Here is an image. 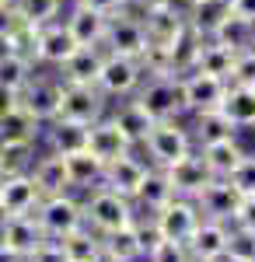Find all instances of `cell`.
<instances>
[{"instance_id":"6da1fadb","label":"cell","mask_w":255,"mask_h":262,"mask_svg":"<svg viewBox=\"0 0 255 262\" xmlns=\"http://www.w3.org/2000/svg\"><path fill=\"white\" fill-rule=\"evenodd\" d=\"M84 224L98 234H109V231H119V227H130L137 224V213H133V200L119 196L112 189H95L91 200L84 203Z\"/></svg>"},{"instance_id":"7a4b0ae2","label":"cell","mask_w":255,"mask_h":262,"mask_svg":"<svg viewBox=\"0 0 255 262\" xmlns=\"http://www.w3.org/2000/svg\"><path fill=\"white\" fill-rule=\"evenodd\" d=\"M154 122L178 119L185 112V95H182V77H147L137 88L133 98Z\"/></svg>"},{"instance_id":"3957f363","label":"cell","mask_w":255,"mask_h":262,"mask_svg":"<svg viewBox=\"0 0 255 262\" xmlns=\"http://www.w3.org/2000/svg\"><path fill=\"white\" fill-rule=\"evenodd\" d=\"M101 49L140 60V53L147 49V32H143V21H140V14L133 7H122L116 14H109V32H105Z\"/></svg>"},{"instance_id":"277c9868","label":"cell","mask_w":255,"mask_h":262,"mask_svg":"<svg viewBox=\"0 0 255 262\" xmlns=\"http://www.w3.org/2000/svg\"><path fill=\"white\" fill-rule=\"evenodd\" d=\"M35 221L46 231V238H67L74 234L77 227H84V203L70 200L67 192L59 196H46L35 206Z\"/></svg>"},{"instance_id":"5b68a950","label":"cell","mask_w":255,"mask_h":262,"mask_svg":"<svg viewBox=\"0 0 255 262\" xmlns=\"http://www.w3.org/2000/svg\"><path fill=\"white\" fill-rule=\"evenodd\" d=\"M63 84V81H59ZM105 95L98 84H63L59 88V119H74V122H98L105 116Z\"/></svg>"},{"instance_id":"8992f818","label":"cell","mask_w":255,"mask_h":262,"mask_svg":"<svg viewBox=\"0 0 255 262\" xmlns=\"http://www.w3.org/2000/svg\"><path fill=\"white\" fill-rule=\"evenodd\" d=\"M101 95L105 98H126V95H137V88L143 84V67L133 56H119V53H105L98 70Z\"/></svg>"},{"instance_id":"52a82bcc","label":"cell","mask_w":255,"mask_h":262,"mask_svg":"<svg viewBox=\"0 0 255 262\" xmlns=\"http://www.w3.org/2000/svg\"><path fill=\"white\" fill-rule=\"evenodd\" d=\"M143 143H147V154L157 161V168H168V164H175L178 158H185L193 150V137H189V129L178 119L154 122Z\"/></svg>"},{"instance_id":"ba28073f","label":"cell","mask_w":255,"mask_h":262,"mask_svg":"<svg viewBox=\"0 0 255 262\" xmlns=\"http://www.w3.org/2000/svg\"><path fill=\"white\" fill-rule=\"evenodd\" d=\"M199 221H203L199 206L193 200H178V196L154 213V227L161 231L164 242H189Z\"/></svg>"},{"instance_id":"9c48e42d","label":"cell","mask_w":255,"mask_h":262,"mask_svg":"<svg viewBox=\"0 0 255 262\" xmlns=\"http://www.w3.org/2000/svg\"><path fill=\"white\" fill-rule=\"evenodd\" d=\"M42 242H46V231L39 227V221L32 213L0 221V248H7L14 259H28Z\"/></svg>"},{"instance_id":"30bf717a","label":"cell","mask_w":255,"mask_h":262,"mask_svg":"<svg viewBox=\"0 0 255 262\" xmlns=\"http://www.w3.org/2000/svg\"><path fill=\"white\" fill-rule=\"evenodd\" d=\"M227 91L224 77L203 74V70H189L182 74V95H185V112H206V108H220Z\"/></svg>"},{"instance_id":"8fae6325","label":"cell","mask_w":255,"mask_h":262,"mask_svg":"<svg viewBox=\"0 0 255 262\" xmlns=\"http://www.w3.org/2000/svg\"><path fill=\"white\" fill-rule=\"evenodd\" d=\"M164 175H168V182H172L175 196H185V200H196L199 192L214 182L206 161H203L199 154H193V150H189L185 158H178L175 164H168V168H164Z\"/></svg>"},{"instance_id":"7c38bea8","label":"cell","mask_w":255,"mask_h":262,"mask_svg":"<svg viewBox=\"0 0 255 262\" xmlns=\"http://www.w3.org/2000/svg\"><path fill=\"white\" fill-rule=\"evenodd\" d=\"M42 203V192L35 189L32 175H7L0 182V221L4 217H25Z\"/></svg>"},{"instance_id":"4fadbf2b","label":"cell","mask_w":255,"mask_h":262,"mask_svg":"<svg viewBox=\"0 0 255 262\" xmlns=\"http://www.w3.org/2000/svg\"><path fill=\"white\" fill-rule=\"evenodd\" d=\"M59 88H63L59 81L32 77V81L25 84V91L18 95V105L28 108L39 122H49V119H56V112H59Z\"/></svg>"},{"instance_id":"5bb4252c","label":"cell","mask_w":255,"mask_h":262,"mask_svg":"<svg viewBox=\"0 0 255 262\" xmlns=\"http://www.w3.org/2000/svg\"><path fill=\"white\" fill-rule=\"evenodd\" d=\"M88 150L98 158V161H116V158H122V154H130L133 150V143L126 140V133L119 129L112 119H105L101 116L98 122H91L88 126Z\"/></svg>"},{"instance_id":"9a60e30c","label":"cell","mask_w":255,"mask_h":262,"mask_svg":"<svg viewBox=\"0 0 255 262\" xmlns=\"http://www.w3.org/2000/svg\"><path fill=\"white\" fill-rule=\"evenodd\" d=\"M238 203H241V192H238L227 179H214L196 196L199 213H203V217H210V221H235Z\"/></svg>"},{"instance_id":"2e32d148","label":"cell","mask_w":255,"mask_h":262,"mask_svg":"<svg viewBox=\"0 0 255 262\" xmlns=\"http://www.w3.org/2000/svg\"><path fill=\"white\" fill-rule=\"evenodd\" d=\"M143 175H147V164L137 161L133 154H122V158H116V161L105 164L101 185L112 189V192H119V196H126V200H133L137 189H140V182H143Z\"/></svg>"},{"instance_id":"e0dca14e","label":"cell","mask_w":255,"mask_h":262,"mask_svg":"<svg viewBox=\"0 0 255 262\" xmlns=\"http://www.w3.org/2000/svg\"><path fill=\"white\" fill-rule=\"evenodd\" d=\"M77 49H80V46L74 42L70 28H67V25H63L59 18L39 28V63H49V67H63V63L70 60V56H74Z\"/></svg>"},{"instance_id":"ac0fdd59","label":"cell","mask_w":255,"mask_h":262,"mask_svg":"<svg viewBox=\"0 0 255 262\" xmlns=\"http://www.w3.org/2000/svg\"><path fill=\"white\" fill-rule=\"evenodd\" d=\"M140 21H143L147 42H157V46H172V42L182 35V28L189 25V21H185V7H178V4L157 7V11H147Z\"/></svg>"},{"instance_id":"d6986e66","label":"cell","mask_w":255,"mask_h":262,"mask_svg":"<svg viewBox=\"0 0 255 262\" xmlns=\"http://www.w3.org/2000/svg\"><path fill=\"white\" fill-rule=\"evenodd\" d=\"M185 21L203 39H214L224 21H231V0H193L185 4Z\"/></svg>"},{"instance_id":"ffe728a7","label":"cell","mask_w":255,"mask_h":262,"mask_svg":"<svg viewBox=\"0 0 255 262\" xmlns=\"http://www.w3.org/2000/svg\"><path fill=\"white\" fill-rule=\"evenodd\" d=\"M63 25L70 28V35H74L77 46H101V42H105V32H109V14L74 4Z\"/></svg>"},{"instance_id":"44dd1931","label":"cell","mask_w":255,"mask_h":262,"mask_svg":"<svg viewBox=\"0 0 255 262\" xmlns=\"http://www.w3.org/2000/svg\"><path fill=\"white\" fill-rule=\"evenodd\" d=\"M28 175L35 182V189L42 192V200H46V196H59V192H67V189L74 185V182H70V171H67V158L56 154V150L46 154V158H39Z\"/></svg>"},{"instance_id":"7402d4cb","label":"cell","mask_w":255,"mask_h":262,"mask_svg":"<svg viewBox=\"0 0 255 262\" xmlns=\"http://www.w3.org/2000/svg\"><path fill=\"white\" fill-rule=\"evenodd\" d=\"M185 248H189V255L199 262L206 259H217V255H224V248H227V227H224V221H199L196 231H193V238L185 242Z\"/></svg>"},{"instance_id":"603a6c76","label":"cell","mask_w":255,"mask_h":262,"mask_svg":"<svg viewBox=\"0 0 255 262\" xmlns=\"http://www.w3.org/2000/svg\"><path fill=\"white\" fill-rule=\"evenodd\" d=\"M101 60H105V49L101 46H80L70 60L59 67V81L63 84H95L98 81Z\"/></svg>"},{"instance_id":"cb8c5ba5","label":"cell","mask_w":255,"mask_h":262,"mask_svg":"<svg viewBox=\"0 0 255 262\" xmlns=\"http://www.w3.org/2000/svg\"><path fill=\"white\" fill-rule=\"evenodd\" d=\"M220 112L235 122L238 129L255 126V88H245V84H227L224 101H220Z\"/></svg>"},{"instance_id":"d4e9b609","label":"cell","mask_w":255,"mask_h":262,"mask_svg":"<svg viewBox=\"0 0 255 262\" xmlns=\"http://www.w3.org/2000/svg\"><path fill=\"white\" fill-rule=\"evenodd\" d=\"M39 129L42 122L21 105H14L7 116H0V143H35Z\"/></svg>"},{"instance_id":"484cf974","label":"cell","mask_w":255,"mask_h":262,"mask_svg":"<svg viewBox=\"0 0 255 262\" xmlns=\"http://www.w3.org/2000/svg\"><path fill=\"white\" fill-rule=\"evenodd\" d=\"M235 60H238V49H231V46H224V42H217V39H203V49H199L193 70H203V74H214V77L231 81Z\"/></svg>"},{"instance_id":"4316f807","label":"cell","mask_w":255,"mask_h":262,"mask_svg":"<svg viewBox=\"0 0 255 262\" xmlns=\"http://www.w3.org/2000/svg\"><path fill=\"white\" fill-rule=\"evenodd\" d=\"M49 147L56 154H74V150H84L88 147V126L74 119H49Z\"/></svg>"},{"instance_id":"83f0119b","label":"cell","mask_w":255,"mask_h":262,"mask_svg":"<svg viewBox=\"0 0 255 262\" xmlns=\"http://www.w3.org/2000/svg\"><path fill=\"white\" fill-rule=\"evenodd\" d=\"M199 158L206 161V168H210L214 179H227V175L238 168V161L245 158V150H241V147L235 143V137H231V140L203 143V154H199Z\"/></svg>"},{"instance_id":"f1b7e54d","label":"cell","mask_w":255,"mask_h":262,"mask_svg":"<svg viewBox=\"0 0 255 262\" xmlns=\"http://www.w3.org/2000/svg\"><path fill=\"white\" fill-rule=\"evenodd\" d=\"M137 203H143L147 210H161L164 203L175 200V189H172V182H168V175H164V168H157V171H151L147 168V175H143V182H140L137 196H133Z\"/></svg>"},{"instance_id":"f546056e","label":"cell","mask_w":255,"mask_h":262,"mask_svg":"<svg viewBox=\"0 0 255 262\" xmlns=\"http://www.w3.org/2000/svg\"><path fill=\"white\" fill-rule=\"evenodd\" d=\"M63 245V252H67V259L70 262H95L101 255V234L95 231L91 234V227H77L74 234H67V238H56Z\"/></svg>"},{"instance_id":"4dcf8cb0","label":"cell","mask_w":255,"mask_h":262,"mask_svg":"<svg viewBox=\"0 0 255 262\" xmlns=\"http://www.w3.org/2000/svg\"><path fill=\"white\" fill-rule=\"evenodd\" d=\"M101 252H109V255H116L122 262H137L143 252H140V234H137V224H130V227H119V231H109V234H101Z\"/></svg>"},{"instance_id":"1f68e13d","label":"cell","mask_w":255,"mask_h":262,"mask_svg":"<svg viewBox=\"0 0 255 262\" xmlns=\"http://www.w3.org/2000/svg\"><path fill=\"white\" fill-rule=\"evenodd\" d=\"M112 122L126 133V140H130V143H143V140H147V133H151V126H154V119L140 108L137 101H126L116 116H112Z\"/></svg>"},{"instance_id":"d6a6232c","label":"cell","mask_w":255,"mask_h":262,"mask_svg":"<svg viewBox=\"0 0 255 262\" xmlns=\"http://www.w3.org/2000/svg\"><path fill=\"white\" fill-rule=\"evenodd\" d=\"M235 122L227 119L220 108H206L196 112V140L199 143H217V140H231L235 137Z\"/></svg>"},{"instance_id":"836d02e7","label":"cell","mask_w":255,"mask_h":262,"mask_svg":"<svg viewBox=\"0 0 255 262\" xmlns=\"http://www.w3.org/2000/svg\"><path fill=\"white\" fill-rule=\"evenodd\" d=\"M35 77V63L25 60V56H14L7 49H0V84L11 88V91H25V84Z\"/></svg>"},{"instance_id":"e575fe53","label":"cell","mask_w":255,"mask_h":262,"mask_svg":"<svg viewBox=\"0 0 255 262\" xmlns=\"http://www.w3.org/2000/svg\"><path fill=\"white\" fill-rule=\"evenodd\" d=\"M168 49H172V67H175L178 77H182V74H189V70L196 67V56H199V49H203V35L193 32V28L185 25V28H182V35H178Z\"/></svg>"},{"instance_id":"d590c367","label":"cell","mask_w":255,"mask_h":262,"mask_svg":"<svg viewBox=\"0 0 255 262\" xmlns=\"http://www.w3.org/2000/svg\"><path fill=\"white\" fill-rule=\"evenodd\" d=\"M67 171H70V182L74 185H95L101 182V171H105V161H98L88 147L84 150H74V154H67Z\"/></svg>"},{"instance_id":"8d00e7d4","label":"cell","mask_w":255,"mask_h":262,"mask_svg":"<svg viewBox=\"0 0 255 262\" xmlns=\"http://www.w3.org/2000/svg\"><path fill=\"white\" fill-rule=\"evenodd\" d=\"M35 154V143H0V171L4 179L7 175H28L32 168V158Z\"/></svg>"},{"instance_id":"74e56055","label":"cell","mask_w":255,"mask_h":262,"mask_svg":"<svg viewBox=\"0 0 255 262\" xmlns=\"http://www.w3.org/2000/svg\"><path fill=\"white\" fill-rule=\"evenodd\" d=\"M7 53H14V56H25V60L39 63V25H21L18 32H11L7 39L0 42Z\"/></svg>"},{"instance_id":"f35d334b","label":"cell","mask_w":255,"mask_h":262,"mask_svg":"<svg viewBox=\"0 0 255 262\" xmlns=\"http://www.w3.org/2000/svg\"><path fill=\"white\" fill-rule=\"evenodd\" d=\"M14 11L21 14V21L28 25H49V21L59 18L63 11V0H14Z\"/></svg>"},{"instance_id":"ab89813d","label":"cell","mask_w":255,"mask_h":262,"mask_svg":"<svg viewBox=\"0 0 255 262\" xmlns=\"http://www.w3.org/2000/svg\"><path fill=\"white\" fill-rule=\"evenodd\" d=\"M214 39H217V42H224V46H231V49H238V53H241V49H248V46L255 42V28H252V25H245V21H238L235 14H231V21H224V28L217 32Z\"/></svg>"},{"instance_id":"60d3db41","label":"cell","mask_w":255,"mask_h":262,"mask_svg":"<svg viewBox=\"0 0 255 262\" xmlns=\"http://www.w3.org/2000/svg\"><path fill=\"white\" fill-rule=\"evenodd\" d=\"M227 259L231 262H255V231H245V227H235L227 231Z\"/></svg>"},{"instance_id":"b9f144b4","label":"cell","mask_w":255,"mask_h":262,"mask_svg":"<svg viewBox=\"0 0 255 262\" xmlns=\"http://www.w3.org/2000/svg\"><path fill=\"white\" fill-rule=\"evenodd\" d=\"M227 84H245V88H255V42L248 49H241L235 60V70H231V81Z\"/></svg>"},{"instance_id":"7bdbcfd3","label":"cell","mask_w":255,"mask_h":262,"mask_svg":"<svg viewBox=\"0 0 255 262\" xmlns=\"http://www.w3.org/2000/svg\"><path fill=\"white\" fill-rule=\"evenodd\" d=\"M227 182L235 185L241 196H255V158H248V154H245V158L238 161V168L227 175Z\"/></svg>"},{"instance_id":"ee69618b","label":"cell","mask_w":255,"mask_h":262,"mask_svg":"<svg viewBox=\"0 0 255 262\" xmlns=\"http://www.w3.org/2000/svg\"><path fill=\"white\" fill-rule=\"evenodd\" d=\"M151 262H193V255H189V248H185V242H157V248L147 255Z\"/></svg>"},{"instance_id":"f6af8a7d","label":"cell","mask_w":255,"mask_h":262,"mask_svg":"<svg viewBox=\"0 0 255 262\" xmlns=\"http://www.w3.org/2000/svg\"><path fill=\"white\" fill-rule=\"evenodd\" d=\"M28 262H70V259H67V252H63V245H59L56 238H53V242L46 238V242L28 255Z\"/></svg>"},{"instance_id":"bcb514c9","label":"cell","mask_w":255,"mask_h":262,"mask_svg":"<svg viewBox=\"0 0 255 262\" xmlns=\"http://www.w3.org/2000/svg\"><path fill=\"white\" fill-rule=\"evenodd\" d=\"M21 25H25V21H21V14L14 11V4H4V7H0V42L7 39L11 32H18Z\"/></svg>"},{"instance_id":"7dc6e473","label":"cell","mask_w":255,"mask_h":262,"mask_svg":"<svg viewBox=\"0 0 255 262\" xmlns=\"http://www.w3.org/2000/svg\"><path fill=\"white\" fill-rule=\"evenodd\" d=\"M235 224L245 227V231H255V196H241L238 213H235Z\"/></svg>"},{"instance_id":"c3c4849f","label":"cell","mask_w":255,"mask_h":262,"mask_svg":"<svg viewBox=\"0 0 255 262\" xmlns=\"http://www.w3.org/2000/svg\"><path fill=\"white\" fill-rule=\"evenodd\" d=\"M137 234H140V252L151 255V252L157 248V242H161V231L154 227V221L147 224V227H137Z\"/></svg>"},{"instance_id":"681fc988","label":"cell","mask_w":255,"mask_h":262,"mask_svg":"<svg viewBox=\"0 0 255 262\" xmlns=\"http://www.w3.org/2000/svg\"><path fill=\"white\" fill-rule=\"evenodd\" d=\"M80 7H91V11H101V14H116L122 7H130V0H74Z\"/></svg>"},{"instance_id":"f907efd6","label":"cell","mask_w":255,"mask_h":262,"mask_svg":"<svg viewBox=\"0 0 255 262\" xmlns=\"http://www.w3.org/2000/svg\"><path fill=\"white\" fill-rule=\"evenodd\" d=\"M231 14L255 28V0H231Z\"/></svg>"},{"instance_id":"816d5d0a","label":"cell","mask_w":255,"mask_h":262,"mask_svg":"<svg viewBox=\"0 0 255 262\" xmlns=\"http://www.w3.org/2000/svg\"><path fill=\"white\" fill-rule=\"evenodd\" d=\"M168 4H175V0H130V7L137 11L140 18H143L147 11H157V7H168Z\"/></svg>"},{"instance_id":"f5cc1de1","label":"cell","mask_w":255,"mask_h":262,"mask_svg":"<svg viewBox=\"0 0 255 262\" xmlns=\"http://www.w3.org/2000/svg\"><path fill=\"white\" fill-rule=\"evenodd\" d=\"M14 105H18V91H11V88L0 84V116H7Z\"/></svg>"},{"instance_id":"db71d44e","label":"cell","mask_w":255,"mask_h":262,"mask_svg":"<svg viewBox=\"0 0 255 262\" xmlns=\"http://www.w3.org/2000/svg\"><path fill=\"white\" fill-rule=\"evenodd\" d=\"M0 262H21V259H14V255H11L7 248H0Z\"/></svg>"},{"instance_id":"11a10c76","label":"cell","mask_w":255,"mask_h":262,"mask_svg":"<svg viewBox=\"0 0 255 262\" xmlns=\"http://www.w3.org/2000/svg\"><path fill=\"white\" fill-rule=\"evenodd\" d=\"M95 262H122V259H116V255H109V252H101V255H98Z\"/></svg>"},{"instance_id":"9f6ffc18","label":"cell","mask_w":255,"mask_h":262,"mask_svg":"<svg viewBox=\"0 0 255 262\" xmlns=\"http://www.w3.org/2000/svg\"><path fill=\"white\" fill-rule=\"evenodd\" d=\"M4 4H14V0H0V7H4Z\"/></svg>"},{"instance_id":"6f0895ef","label":"cell","mask_w":255,"mask_h":262,"mask_svg":"<svg viewBox=\"0 0 255 262\" xmlns=\"http://www.w3.org/2000/svg\"><path fill=\"white\" fill-rule=\"evenodd\" d=\"M182 4H193V0H182Z\"/></svg>"},{"instance_id":"680465c9","label":"cell","mask_w":255,"mask_h":262,"mask_svg":"<svg viewBox=\"0 0 255 262\" xmlns=\"http://www.w3.org/2000/svg\"><path fill=\"white\" fill-rule=\"evenodd\" d=\"M0 182H4V171H0Z\"/></svg>"},{"instance_id":"91938a15","label":"cell","mask_w":255,"mask_h":262,"mask_svg":"<svg viewBox=\"0 0 255 262\" xmlns=\"http://www.w3.org/2000/svg\"><path fill=\"white\" fill-rule=\"evenodd\" d=\"M193 262H199V259H193Z\"/></svg>"}]
</instances>
